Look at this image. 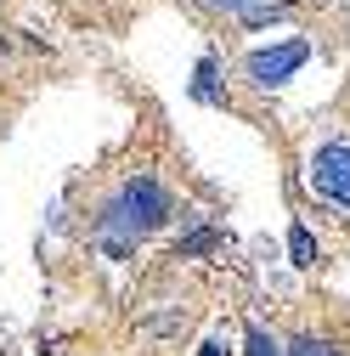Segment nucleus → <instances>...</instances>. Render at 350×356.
<instances>
[{"instance_id": "7", "label": "nucleus", "mask_w": 350, "mask_h": 356, "mask_svg": "<svg viewBox=\"0 0 350 356\" xmlns=\"http://www.w3.org/2000/svg\"><path fill=\"white\" fill-rule=\"evenodd\" d=\"M192 97H198V102H215V97H221V91H215V57H203V63H198V79H192Z\"/></svg>"}, {"instance_id": "9", "label": "nucleus", "mask_w": 350, "mask_h": 356, "mask_svg": "<svg viewBox=\"0 0 350 356\" xmlns=\"http://www.w3.org/2000/svg\"><path fill=\"white\" fill-rule=\"evenodd\" d=\"M243 17L249 23H272V17H283V6H243Z\"/></svg>"}, {"instance_id": "4", "label": "nucleus", "mask_w": 350, "mask_h": 356, "mask_svg": "<svg viewBox=\"0 0 350 356\" xmlns=\"http://www.w3.org/2000/svg\"><path fill=\"white\" fill-rule=\"evenodd\" d=\"M209 249H221V232H209V227L203 232H187L181 243H175V254H209Z\"/></svg>"}, {"instance_id": "2", "label": "nucleus", "mask_w": 350, "mask_h": 356, "mask_svg": "<svg viewBox=\"0 0 350 356\" xmlns=\"http://www.w3.org/2000/svg\"><path fill=\"white\" fill-rule=\"evenodd\" d=\"M305 63H311V40H283V46H260V51H249V79L254 85H283V79H294Z\"/></svg>"}, {"instance_id": "1", "label": "nucleus", "mask_w": 350, "mask_h": 356, "mask_svg": "<svg viewBox=\"0 0 350 356\" xmlns=\"http://www.w3.org/2000/svg\"><path fill=\"white\" fill-rule=\"evenodd\" d=\"M164 215H169L164 187L153 181V175H136V181H124L119 198L102 209V232L113 238V249H124L130 238H147L153 227H164Z\"/></svg>"}, {"instance_id": "3", "label": "nucleus", "mask_w": 350, "mask_h": 356, "mask_svg": "<svg viewBox=\"0 0 350 356\" xmlns=\"http://www.w3.org/2000/svg\"><path fill=\"white\" fill-rule=\"evenodd\" d=\"M311 187H317L328 204L350 209V147H344V142H328V147L311 159Z\"/></svg>"}, {"instance_id": "11", "label": "nucleus", "mask_w": 350, "mask_h": 356, "mask_svg": "<svg viewBox=\"0 0 350 356\" xmlns=\"http://www.w3.org/2000/svg\"><path fill=\"white\" fill-rule=\"evenodd\" d=\"M209 6H249V0H209Z\"/></svg>"}, {"instance_id": "8", "label": "nucleus", "mask_w": 350, "mask_h": 356, "mask_svg": "<svg viewBox=\"0 0 350 356\" xmlns=\"http://www.w3.org/2000/svg\"><path fill=\"white\" fill-rule=\"evenodd\" d=\"M288 356H339V350H333L328 339H299V345H294Z\"/></svg>"}, {"instance_id": "5", "label": "nucleus", "mask_w": 350, "mask_h": 356, "mask_svg": "<svg viewBox=\"0 0 350 356\" xmlns=\"http://www.w3.org/2000/svg\"><path fill=\"white\" fill-rule=\"evenodd\" d=\"M243 356H283V345H277L266 328H249V334H243Z\"/></svg>"}, {"instance_id": "10", "label": "nucleus", "mask_w": 350, "mask_h": 356, "mask_svg": "<svg viewBox=\"0 0 350 356\" xmlns=\"http://www.w3.org/2000/svg\"><path fill=\"white\" fill-rule=\"evenodd\" d=\"M198 356H232V350H226V339H203V350H198Z\"/></svg>"}, {"instance_id": "6", "label": "nucleus", "mask_w": 350, "mask_h": 356, "mask_svg": "<svg viewBox=\"0 0 350 356\" xmlns=\"http://www.w3.org/2000/svg\"><path fill=\"white\" fill-rule=\"evenodd\" d=\"M288 254H294V266H311V260H317V243H311V232H305V227L288 232Z\"/></svg>"}]
</instances>
